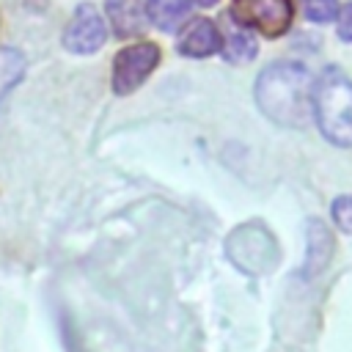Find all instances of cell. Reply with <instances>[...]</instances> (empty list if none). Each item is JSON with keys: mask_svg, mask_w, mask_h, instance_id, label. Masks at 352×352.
I'll list each match as a JSON object with an SVG mask.
<instances>
[{"mask_svg": "<svg viewBox=\"0 0 352 352\" xmlns=\"http://www.w3.org/2000/svg\"><path fill=\"white\" fill-rule=\"evenodd\" d=\"M190 8H192V0H146L148 19L165 33L182 28L184 19L190 16Z\"/></svg>", "mask_w": 352, "mask_h": 352, "instance_id": "9", "label": "cell"}, {"mask_svg": "<svg viewBox=\"0 0 352 352\" xmlns=\"http://www.w3.org/2000/svg\"><path fill=\"white\" fill-rule=\"evenodd\" d=\"M330 253H333V239L324 231V226L314 220L311 231H308V264H311V272H319L324 267V261L330 258Z\"/></svg>", "mask_w": 352, "mask_h": 352, "instance_id": "11", "label": "cell"}, {"mask_svg": "<svg viewBox=\"0 0 352 352\" xmlns=\"http://www.w3.org/2000/svg\"><path fill=\"white\" fill-rule=\"evenodd\" d=\"M160 60V47L140 41L132 47H124L116 60H113V91L116 94H129L135 91L157 66Z\"/></svg>", "mask_w": 352, "mask_h": 352, "instance_id": "5", "label": "cell"}, {"mask_svg": "<svg viewBox=\"0 0 352 352\" xmlns=\"http://www.w3.org/2000/svg\"><path fill=\"white\" fill-rule=\"evenodd\" d=\"M195 3H198V6H204V8H209V6H214L217 0H195Z\"/></svg>", "mask_w": 352, "mask_h": 352, "instance_id": "16", "label": "cell"}, {"mask_svg": "<svg viewBox=\"0 0 352 352\" xmlns=\"http://www.w3.org/2000/svg\"><path fill=\"white\" fill-rule=\"evenodd\" d=\"M311 77L297 63H272L256 80L258 107L280 126L302 129L311 121Z\"/></svg>", "mask_w": 352, "mask_h": 352, "instance_id": "1", "label": "cell"}, {"mask_svg": "<svg viewBox=\"0 0 352 352\" xmlns=\"http://www.w3.org/2000/svg\"><path fill=\"white\" fill-rule=\"evenodd\" d=\"M176 50L187 58H206V55L220 50V30L209 19H192L182 30V36L176 41Z\"/></svg>", "mask_w": 352, "mask_h": 352, "instance_id": "7", "label": "cell"}, {"mask_svg": "<svg viewBox=\"0 0 352 352\" xmlns=\"http://www.w3.org/2000/svg\"><path fill=\"white\" fill-rule=\"evenodd\" d=\"M104 38H107V28H104V19L99 16V11L91 3L77 6L69 28L63 33V47L69 52L88 55V52H96L104 44Z\"/></svg>", "mask_w": 352, "mask_h": 352, "instance_id": "6", "label": "cell"}, {"mask_svg": "<svg viewBox=\"0 0 352 352\" xmlns=\"http://www.w3.org/2000/svg\"><path fill=\"white\" fill-rule=\"evenodd\" d=\"M231 16L245 28L275 38L283 36L292 25V0H234Z\"/></svg>", "mask_w": 352, "mask_h": 352, "instance_id": "4", "label": "cell"}, {"mask_svg": "<svg viewBox=\"0 0 352 352\" xmlns=\"http://www.w3.org/2000/svg\"><path fill=\"white\" fill-rule=\"evenodd\" d=\"M220 47H223L226 60H231V63H248V60L256 55V41H253V36H250L248 28H245L242 22H236L231 14H228L226 22H223Z\"/></svg>", "mask_w": 352, "mask_h": 352, "instance_id": "8", "label": "cell"}, {"mask_svg": "<svg viewBox=\"0 0 352 352\" xmlns=\"http://www.w3.org/2000/svg\"><path fill=\"white\" fill-rule=\"evenodd\" d=\"M107 16L118 36H138L143 33V11L135 0H107Z\"/></svg>", "mask_w": 352, "mask_h": 352, "instance_id": "10", "label": "cell"}, {"mask_svg": "<svg viewBox=\"0 0 352 352\" xmlns=\"http://www.w3.org/2000/svg\"><path fill=\"white\" fill-rule=\"evenodd\" d=\"M311 22H330L338 11V0H300Z\"/></svg>", "mask_w": 352, "mask_h": 352, "instance_id": "13", "label": "cell"}, {"mask_svg": "<svg viewBox=\"0 0 352 352\" xmlns=\"http://www.w3.org/2000/svg\"><path fill=\"white\" fill-rule=\"evenodd\" d=\"M226 253L228 258L245 270V272H267L275 267L278 261V248H275V239L272 234L258 226V223H248L242 228H236L231 236H228V245H226Z\"/></svg>", "mask_w": 352, "mask_h": 352, "instance_id": "3", "label": "cell"}, {"mask_svg": "<svg viewBox=\"0 0 352 352\" xmlns=\"http://www.w3.org/2000/svg\"><path fill=\"white\" fill-rule=\"evenodd\" d=\"M338 38L352 41V3H346L344 11L338 14Z\"/></svg>", "mask_w": 352, "mask_h": 352, "instance_id": "15", "label": "cell"}, {"mask_svg": "<svg viewBox=\"0 0 352 352\" xmlns=\"http://www.w3.org/2000/svg\"><path fill=\"white\" fill-rule=\"evenodd\" d=\"M311 104L322 135L336 146H352V82L338 69H327L316 80Z\"/></svg>", "mask_w": 352, "mask_h": 352, "instance_id": "2", "label": "cell"}, {"mask_svg": "<svg viewBox=\"0 0 352 352\" xmlns=\"http://www.w3.org/2000/svg\"><path fill=\"white\" fill-rule=\"evenodd\" d=\"M25 58L16 50H0V99L11 91V85L22 77Z\"/></svg>", "mask_w": 352, "mask_h": 352, "instance_id": "12", "label": "cell"}, {"mask_svg": "<svg viewBox=\"0 0 352 352\" xmlns=\"http://www.w3.org/2000/svg\"><path fill=\"white\" fill-rule=\"evenodd\" d=\"M333 220H336V226L341 228V231H346V234H352V195H338L336 201H333Z\"/></svg>", "mask_w": 352, "mask_h": 352, "instance_id": "14", "label": "cell"}]
</instances>
